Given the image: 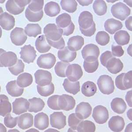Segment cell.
<instances>
[{"instance_id":"6da1fadb","label":"cell","mask_w":132,"mask_h":132,"mask_svg":"<svg viewBox=\"0 0 132 132\" xmlns=\"http://www.w3.org/2000/svg\"><path fill=\"white\" fill-rule=\"evenodd\" d=\"M97 85L100 91L104 94H111L114 91V81L111 77L108 75H102L100 77Z\"/></svg>"},{"instance_id":"7a4b0ae2","label":"cell","mask_w":132,"mask_h":132,"mask_svg":"<svg viewBox=\"0 0 132 132\" xmlns=\"http://www.w3.org/2000/svg\"><path fill=\"white\" fill-rule=\"evenodd\" d=\"M81 55L84 60L93 62L98 60L100 55L99 47L93 44H89L84 47L81 50Z\"/></svg>"},{"instance_id":"3957f363","label":"cell","mask_w":132,"mask_h":132,"mask_svg":"<svg viewBox=\"0 0 132 132\" xmlns=\"http://www.w3.org/2000/svg\"><path fill=\"white\" fill-rule=\"evenodd\" d=\"M111 12L113 16L123 21L130 15L131 10L126 4L119 2L112 6Z\"/></svg>"},{"instance_id":"277c9868","label":"cell","mask_w":132,"mask_h":132,"mask_svg":"<svg viewBox=\"0 0 132 132\" xmlns=\"http://www.w3.org/2000/svg\"><path fill=\"white\" fill-rule=\"evenodd\" d=\"M44 33L46 38L52 41H58L62 38L63 30L54 23L47 24L44 28Z\"/></svg>"},{"instance_id":"5b68a950","label":"cell","mask_w":132,"mask_h":132,"mask_svg":"<svg viewBox=\"0 0 132 132\" xmlns=\"http://www.w3.org/2000/svg\"><path fill=\"white\" fill-rule=\"evenodd\" d=\"M93 117L97 123L103 124L106 123L109 119L108 110L103 106L98 105L93 109Z\"/></svg>"},{"instance_id":"8992f818","label":"cell","mask_w":132,"mask_h":132,"mask_svg":"<svg viewBox=\"0 0 132 132\" xmlns=\"http://www.w3.org/2000/svg\"><path fill=\"white\" fill-rule=\"evenodd\" d=\"M16 55L12 52H6L1 49V67H10L17 61Z\"/></svg>"},{"instance_id":"52a82bcc","label":"cell","mask_w":132,"mask_h":132,"mask_svg":"<svg viewBox=\"0 0 132 132\" xmlns=\"http://www.w3.org/2000/svg\"><path fill=\"white\" fill-rule=\"evenodd\" d=\"M66 75L70 81H78L83 75L81 67L76 63L70 65L66 70Z\"/></svg>"},{"instance_id":"ba28073f","label":"cell","mask_w":132,"mask_h":132,"mask_svg":"<svg viewBox=\"0 0 132 132\" xmlns=\"http://www.w3.org/2000/svg\"><path fill=\"white\" fill-rule=\"evenodd\" d=\"M56 56L51 53L41 55L38 58L37 63L39 68L50 69L56 63Z\"/></svg>"},{"instance_id":"9c48e42d","label":"cell","mask_w":132,"mask_h":132,"mask_svg":"<svg viewBox=\"0 0 132 132\" xmlns=\"http://www.w3.org/2000/svg\"><path fill=\"white\" fill-rule=\"evenodd\" d=\"M10 38L12 43L16 46L23 45L27 39L23 29L20 27L14 29L11 33Z\"/></svg>"},{"instance_id":"30bf717a","label":"cell","mask_w":132,"mask_h":132,"mask_svg":"<svg viewBox=\"0 0 132 132\" xmlns=\"http://www.w3.org/2000/svg\"><path fill=\"white\" fill-rule=\"evenodd\" d=\"M35 82L38 85L44 86L51 84L52 81V76L48 71L38 70L35 73Z\"/></svg>"},{"instance_id":"8fae6325","label":"cell","mask_w":132,"mask_h":132,"mask_svg":"<svg viewBox=\"0 0 132 132\" xmlns=\"http://www.w3.org/2000/svg\"><path fill=\"white\" fill-rule=\"evenodd\" d=\"M20 54L21 59L25 63L28 64L33 63L37 56L36 50L30 45H26L22 47Z\"/></svg>"},{"instance_id":"7c38bea8","label":"cell","mask_w":132,"mask_h":132,"mask_svg":"<svg viewBox=\"0 0 132 132\" xmlns=\"http://www.w3.org/2000/svg\"><path fill=\"white\" fill-rule=\"evenodd\" d=\"M50 124L53 127L61 129L66 126V117L62 112H54L50 116Z\"/></svg>"},{"instance_id":"4fadbf2b","label":"cell","mask_w":132,"mask_h":132,"mask_svg":"<svg viewBox=\"0 0 132 132\" xmlns=\"http://www.w3.org/2000/svg\"><path fill=\"white\" fill-rule=\"evenodd\" d=\"M75 104L74 98L68 95L63 94L59 98L58 105L60 110L69 111L74 109Z\"/></svg>"},{"instance_id":"5bb4252c","label":"cell","mask_w":132,"mask_h":132,"mask_svg":"<svg viewBox=\"0 0 132 132\" xmlns=\"http://www.w3.org/2000/svg\"><path fill=\"white\" fill-rule=\"evenodd\" d=\"M30 106L28 101L24 98H19L15 99L12 103L13 113L17 115H20L27 112Z\"/></svg>"},{"instance_id":"9a60e30c","label":"cell","mask_w":132,"mask_h":132,"mask_svg":"<svg viewBox=\"0 0 132 132\" xmlns=\"http://www.w3.org/2000/svg\"><path fill=\"white\" fill-rule=\"evenodd\" d=\"M92 108L90 104L87 102H81L77 106L75 114L81 120L89 118L91 114Z\"/></svg>"},{"instance_id":"2e32d148","label":"cell","mask_w":132,"mask_h":132,"mask_svg":"<svg viewBox=\"0 0 132 132\" xmlns=\"http://www.w3.org/2000/svg\"><path fill=\"white\" fill-rule=\"evenodd\" d=\"M78 22L80 28L85 30L90 28L94 22L93 15L89 12L86 11L80 14Z\"/></svg>"},{"instance_id":"e0dca14e","label":"cell","mask_w":132,"mask_h":132,"mask_svg":"<svg viewBox=\"0 0 132 132\" xmlns=\"http://www.w3.org/2000/svg\"><path fill=\"white\" fill-rule=\"evenodd\" d=\"M0 25L5 30H10L15 25V19L12 15L7 12L1 14L0 17Z\"/></svg>"},{"instance_id":"ac0fdd59","label":"cell","mask_w":132,"mask_h":132,"mask_svg":"<svg viewBox=\"0 0 132 132\" xmlns=\"http://www.w3.org/2000/svg\"><path fill=\"white\" fill-rule=\"evenodd\" d=\"M105 67L110 73L117 74L122 71L123 64L120 59L113 57L108 61Z\"/></svg>"},{"instance_id":"d6986e66","label":"cell","mask_w":132,"mask_h":132,"mask_svg":"<svg viewBox=\"0 0 132 132\" xmlns=\"http://www.w3.org/2000/svg\"><path fill=\"white\" fill-rule=\"evenodd\" d=\"M125 125L123 118L119 116L111 117L108 122V126L113 132H121L124 129Z\"/></svg>"},{"instance_id":"ffe728a7","label":"cell","mask_w":132,"mask_h":132,"mask_svg":"<svg viewBox=\"0 0 132 132\" xmlns=\"http://www.w3.org/2000/svg\"><path fill=\"white\" fill-rule=\"evenodd\" d=\"M34 125L39 130H43L46 129L49 126L48 116L43 112L38 113L35 116Z\"/></svg>"},{"instance_id":"44dd1931","label":"cell","mask_w":132,"mask_h":132,"mask_svg":"<svg viewBox=\"0 0 132 132\" xmlns=\"http://www.w3.org/2000/svg\"><path fill=\"white\" fill-rule=\"evenodd\" d=\"M77 56V53L71 51L68 46L58 52V57L62 61L66 63H70L74 61Z\"/></svg>"},{"instance_id":"7402d4cb","label":"cell","mask_w":132,"mask_h":132,"mask_svg":"<svg viewBox=\"0 0 132 132\" xmlns=\"http://www.w3.org/2000/svg\"><path fill=\"white\" fill-rule=\"evenodd\" d=\"M123 25L120 21L113 18L107 20L104 23L105 30L111 35H114L116 32L121 29Z\"/></svg>"},{"instance_id":"603a6c76","label":"cell","mask_w":132,"mask_h":132,"mask_svg":"<svg viewBox=\"0 0 132 132\" xmlns=\"http://www.w3.org/2000/svg\"><path fill=\"white\" fill-rule=\"evenodd\" d=\"M68 47L71 51L75 52L81 49L84 44V39L81 36H74L69 38Z\"/></svg>"},{"instance_id":"cb8c5ba5","label":"cell","mask_w":132,"mask_h":132,"mask_svg":"<svg viewBox=\"0 0 132 132\" xmlns=\"http://www.w3.org/2000/svg\"><path fill=\"white\" fill-rule=\"evenodd\" d=\"M33 116L30 113H25L18 116V126L21 129H27L33 126Z\"/></svg>"},{"instance_id":"d4e9b609","label":"cell","mask_w":132,"mask_h":132,"mask_svg":"<svg viewBox=\"0 0 132 132\" xmlns=\"http://www.w3.org/2000/svg\"><path fill=\"white\" fill-rule=\"evenodd\" d=\"M6 89L8 94L15 97L20 96L24 91V89L18 86L15 80L9 82L6 85Z\"/></svg>"},{"instance_id":"484cf974","label":"cell","mask_w":132,"mask_h":132,"mask_svg":"<svg viewBox=\"0 0 132 132\" xmlns=\"http://www.w3.org/2000/svg\"><path fill=\"white\" fill-rule=\"evenodd\" d=\"M12 111V105L8 96L5 95H0V114L2 117H5L9 114Z\"/></svg>"},{"instance_id":"4316f807","label":"cell","mask_w":132,"mask_h":132,"mask_svg":"<svg viewBox=\"0 0 132 132\" xmlns=\"http://www.w3.org/2000/svg\"><path fill=\"white\" fill-rule=\"evenodd\" d=\"M35 47L38 52L43 53L50 51L51 46L47 41L45 35H42L38 37L35 42Z\"/></svg>"},{"instance_id":"83f0119b","label":"cell","mask_w":132,"mask_h":132,"mask_svg":"<svg viewBox=\"0 0 132 132\" xmlns=\"http://www.w3.org/2000/svg\"><path fill=\"white\" fill-rule=\"evenodd\" d=\"M111 106L114 112L119 114H122L126 111L127 106L123 99L121 98H115L111 103Z\"/></svg>"},{"instance_id":"f1b7e54d","label":"cell","mask_w":132,"mask_h":132,"mask_svg":"<svg viewBox=\"0 0 132 132\" xmlns=\"http://www.w3.org/2000/svg\"><path fill=\"white\" fill-rule=\"evenodd\" d=\"M30 106L28 111L31 112L37 113L42 111L45 107V103L40 98L34 97L29 99Z\"/></svg>"},{"instance_id":"f546056e","label":"cell","mask_w":132,"mask_h":132,"mask_svg":"<svg viewBox=\"0 0 132 132\" xmlns=\"http://www.w3.org/2000/svg\"><path fill=\"white\" fill-rule=\"evenodd\" d=\"M63 88L66 92L72 94H77L80 91L79 81H71L68 78L65 79L63 84Z\"/></svg>"},{"instance_id":"4dcf8cb0","label":"cell","mask_w":132,"mask_h":132,"mask_svg":"<svg viewBox=\"0 0 132 132\" xmlns=\"http://www.w3.org/2000/svg\"><path fill=\"white\" fill-rule=\"evenodd\" d=\"M81 93L86 97H91L94 96L97 91L96 84L92 81H86L81 86Z\"/></svg>"},{"instance_id":"1f68e13d","label":"cell","mask_w":132,"mask_h":132,"mask_svg":"<svg viewBox=\"0 0 132 132\" xmlns=\"http://www.w3.org/2000/svg\"><path fill=\"white\" fill-rule=\"evenodd\" d=\"M44 11L45 13L49 16H56L60 12V6L56 2H50L45 5Z\"/></svg>"},{"instance_id":"d6a6232c","label":"cell","mask_w":132,"mask_h":132,"mask_svg":"<svg viewBox=\"0 0 132 132\" xmlns=\"http://www.w3.org/2000/svg\"><path fill=\"white\" fill-rule=\"evenodd\" d=\"M114 39L119 45H126L130 41V35L126 30H120L114 35Z\"/></svg>"},{"instance_id":"836d02e7","label":"cell","mask_w":132,"mask_h":132,"mask_svg":"<svg viewBox=\"0 0 132 132\" xmlns=\"http://www.w3.org/2000/svg\"><path fill=\"white\" fill-rule=\"evenodd\" d=\"M33 77L28 73L20 74L17 78V83L18 86L21 88H26L31 85L33 82Z\"/></svg>"},{"instance_id":"e575fe53","label":"cell","mask_w":132,"mask_h":132,"mask_svg":"<svg viewBox=\"0 0 132 132\" xmlns=\"http://www.w3.org/2000/svg\"><path fill=\"white\" fill-rule=\"evenodd\" d=\"M56 21L57 27L62 29L68 27L72 22L71 15L66 13L59 15L56 18Z\"/></svg>"},{"instance_id":"d590c367","label":"cell","mask_w":132,"mask_h":132,"mask_svg":"<svg viewBox=\"0 0 132 132\" xmlns=\"http://www.w3.org/2000/svg\"><path fill=\"white\" fill-rule=\"evenodd\" d=\"M24 31L29 37L36 38L38 35L42 34V28L38 24L29 23L25 27Z\"/></svg>"},{"instance_id":"8d00e7d4","label":"cell","mask_w":132,"mask_h":132,"mask_svg":"<svg viewBox=\"0 0 132 132\" xmlns=\"http://www.w3.org/2000/svg\"><path fill=\"white\" fill-rule=\"evenodd\" d=\"M96 126L93 122L89 120L81 121L77 128L78 132H94L96 130Z\"/></svg>"},{"instance_id":"74e56055","label":"cell","mask_w":132,"mask_h":132,"mask_svg":"<svg viewBox=\"0 0 132 132\" xmlns=\"http://www.w3.org/2000/svg\"><path fill=\"white\" fill-rule=\"evenodd\" d=\"M93 6L94 12L98 15L102 16L107 12V4L103 0L95 1Z\"/></svg>"},{"instance_id":"f35d334b","label":"cell","mask_w":132,"mask_h":132,"mask_svg":"<svg viewBox=\"0 0 132 132\" xmlns=\"http://www.w3.org/2000/svg\"><path fill=\"white\" fill-rule=\"evenodd\" d=\"M6 10L10 13L17 15L21 13L24 11V8H21L18 6L14 0L8 1L5 5Z\"/></svg>"},{"instance_id":"ab89813d","label":"cell","mask_w":132,"mask_h":132,"mask_svg":"<svg viewBox=\"0 0 132 132\" xmlns=\"http://www.w3.org/2000/svg\"><path fill=\"white\" fill-rule=\"evenodd\" d=\"M25 16L28 20L32 22H37L40 21L43 16V11L42 10L38 12H32L27 7L25 11Z\"/></svg>"},{"instance_id":"60d3db41","label":"cell","mask_w":132,"mask_h":132,"mask_svg":"<svg viewBox=\"0 0 132 132\" xmlns=\"http://www.w3.org/2000/svg\"><path fill=\"white\" fill-rule=\"evenodd\" d=\"M60 5L62 9L69 13H73L77 10L78 4L75 0L64 1L60 2Z\"/></svg>"},{"instance_id":"b9f144b4","label":"cell","mask_w":132,"mask_h":132,"mask_svg":"<svg viewBox=\"0 0 132 132\" xmlns=\"http://www.w3.org/2000/svg\"><path fill=\"white\" fill-rule=\"evenodd\" d=\"M37 88L38 93L42 96L44 97H47L52 94L55 90L54 84L52 82L49 85L44 86L37 85Z\"/></svg>"},{"instance_id":"7bdbcfd3","label":"cell","mask_w":132,"mask_h":132,"mask_svg":"<svg viewBox=\"0 0 132 132\" xmlns=\"http://www.w3.org/2000/svg\"><path fill=\"white\" fill-rule=\"evenodd\" d=\"M70 65L69 63L58 62L55 67V71L56 75L62 78L66 77V70Z\"/></svg>"},{"instance_id":"ee69618b","label":"cell","mask_w":132,"mask_h":132,"mask_svg":"<svg viewBox=\"0 0 132 132\" xmlns=\"http://www.w3.org/2000/svg\"><path fill=\"white\" fill-rule=\"evenodd\" d=\"M110 37L106 32L101 31L98 32L96 36V41L100 45L105 46L109 42Z\"/></svg>"},{"instance_id":"f6af8a7d","label":"cell","mask_w":132,"mask_h":132,"mask_svg":"<svg viewBox=\"0 0 132 132\" xmlns=\"http://www.w3.org/2000/svg\"><path fill=\"white\" fill-rule=\"evenodd\" d=\"M25 65L21 60H18L14 66L9 67L10 72L14 75L17 76L24 71Z\"/></svg>"},{"instance_id":"bcb514c9","label":"cell","mask_w":132,"mask_h":132,"mask_svg":"<svg viewBox=\"0 0 132 132\" xmlns=\"http://www.w3.org/2000/svg\"><path fill=\"white\" fill-rule=\"evenodd\" d=\"M81 119H79L75 113H72L68 117V125L73 132L77 130V128L81 122Z\"/></svg>"},{"instance_id":"7dc6e473","label":"cell","mask_w":132,"mask_h":132,"mask_svg":"<svg viewBox=\"0 0 132 132\" xmlns=\"http://www.w3.org/2000/svg\"><path fill=\"white\" fill-rule=\"evenodd\" d=\"M99 66V62L97 60L93 62H88L84 60L83 67L84 70L88 73H93L97 70Z\"/></svg>"},{"instance_id":"c3c4849f","label":"cell","mask_w":132,"mask_h":132,"mask_svg":"<svg viewBox=\"0 0 132 132\" xmlns=\"http://www.w3.org/2000/svg\"><path fill=\"white\" fill-rule=\"evenodd\" d=\"M44 1H31L28 8L32 12H38L42 10L44 6Z\"/></svg>"},{"instance_id":"681fc988","label":"cell","mask_w":132,"mask_h":132,"mask_svg":"<svg viewBox=\"0 0 132 132\" xmlns=\"http://www.w3.org/2000/svg\"><path fill=\"white\" fill-rule=\"evenodd\" d=\"M60 96L55 95L48 98L47 104L48 107L54 110H60L58 105V99Z\"/></svg>"},{"instance_id":"f907efd6","label":"cell","mask_w":132,"mask_h":132,"mask_svg":"<svg viewBox=\"0 0 132 132\" xmlns=\"http://www.w3.org/2000/svg\"><path fill=\"white\" fill-rule=\"evenodd\" d=\"M18 117L13 118L10 114H7L4 119V124L7 127L13 128L16 126Z\"/></svg>"},{"instance_id":"816d5d0a","label":"cell","mask_w":132,"mask_h":132,"mask_svg":"<svg viewBox=\"0 0 132 132\" xmlns=\"http://www.w3.org/2000/svg\"><path fill=\"white\" fill-rule=\"evenodd\" d=\"M48 43L51 46L55 48L58 50H62L64 48L65 43L63 38L62 37L58 41H53L46 38Z\"/></svg>"},{"instance_id":"f5cc1de1","label":"cell","mask_w":132,"mask_h":132,"mask_svg":"<svg viewBox=\"0 0 132 132\" xmlns=\"http://www.w3.org/2000/svg\"><path fill=\"white\" fill-rule=\"evenodd\" d=\"M123 84L126 89H131L132 87V71H130L125 74L123 78Z\"/></svg>"},{"instance_id":"db71d44e","label":"cell","mask_w":132,"mask_h":132,"mask_svg":"<svg viewBox=\"0 0 132 132\" xmlns=\"http://www.w3.org/2000/svg\"><path fill=\"white\" fill-rule=\"evenodd\" d=\"M111 50L113 56L116 57H121L124 53V51L122 47L120 45H112L111 46Z\"/></svg>"},{"instance_id":"11a10c76","label":"cell","mask_w":132,"mask_h":132,"mask_svg":"<svg viewBox=\"0 0 132 132\" xmlns=\"http://www.w3.org/2000/svg\"><path fill=\"white\" fill-rule=\"evenodd\" d=\"M113 57H114V56H113L112 53L110 51H106L103 53L100 57V60L102 65L105 67L108 61Z\"/></svg>"},{"instance_id":"9f6ffc18","label":"cell","mask_w":132,"mask_h":132,"mask_svg":"<svg viewBox=\"0 0 132 132\" xmlns=\"http://www.w3.org/2000/svg\"><path fill=\"white\" fill-rule=\"evenodd\" d=\"M80 31L81 33L84 35V36L86 37H91L94 35L95 32L96 31V24L95 22L93 23V24L92 25L91 27L87 29H82L80 28Z\"/></svg>"},{"instance_id":"6f0895ef","label":"cell","mask_w":132,"mask_h":132,"mask_svg":"<svg viewBox=\"0 0 132 132\" xmlns=\"http://www.w3.org/2000/svg\"><path fill=\"white\" fill-rule=\"evenodd\" d=\"M125 73H123L118 75L116 78V85L118 89L120 90H126L123 84V78L124 76Z\"/></svg>"},{"instance_id":"680465c9","label":"cell","mask_w":132,"mask_h":132,"mask_svg":"<svg viewBox=\"0 0 132 132\" xmlns=\"http://www.w3.org/2000/svg\"><path fill=\"white\" fill-rule=\"evenodd\" d=\"M75 29V26L73 22L71 23V24L65 28L62 29L63 30V35L64 36H69L72 34L74 32V30Z\"/></svg>"},{"instance_id":"91938a15","label":"cell","mask_w":132,"mask_h":132,"mask_svg":"<svg viewBox=\"0 0 132 132\" xmlns=\"http://www.w3.org/2000/svg\"><path fill=\"white\" fill-rule=\"evenodd\" d=\"M132 90H130L127 92L126 94V102L129 105V107L132 108Z\"/></svg>"},{"instance_id":"94428289","label":"cell","mask_w":132,"mask_h":132,"mask_svg":"<svg viewBox=\"0 0 132 132\" xmlns=\"http://www.w3.org/2000/svg\"><path fill=\"white\" fill-rule=\"evenodd\" d=\"M15 2L18 6H20L21 8H25L27 5L30 4L31 1H15Z\"/></svg>"},{"instance_id":"6125c7cd","label":"cell","mask_w":132,"mask_h":132,"mask_svg":"<svg viewBox=\"0 0 132 132\" xmlns=\"http://www.w3.org/2000/svg\"><path fill=\"white\" fill-rule=\"evenodd\" d=\"M132 16H131L128 18L125 22V24H126V28L128 30H129L130 31H132Z\"/></svg>"},{"instance_id":"be15d7a7","label":"cell","mask_w":132,"mask_h":132,"mask_svg":"<svg viewBox=\"0 0 132 132\" xmlns=\"http://www.w3.org/2000/svg\"><path fill=\"white\" fill-rule=\"evenodd\" d=\"M77 2L79 3L80 5H81V6H88L89 5L93 3V0H84V1H79L78 0L77 1Z\"/></svg>"},{"instance_id":"e7e4bbea","label":"cell","mask_w":132,"mask_h":132,"mask_svg":"<svg viewBox=\"0 0 132 132\" xmlns=\"http://www.w3.org/2000/svg\"><path fill=\"white\" fill-rule=\"evenodd\" d=\"M132 123H129V124L128 125L125 131V132H132Z\"/></svg>"},{"instance_id":"03108f58","label":"cell","mask_w":132,"mask_h":132,"mask_svg":"<svg viewBox=\"0 0 132 132\" xmlns=\"http://www.w3.org/2000/svg\"><path fill=\"white\" fill-rule=\"evenodd\" d=\"M127 114L128 117L129 118V119L131 121H132V109L129 110V111H128Z\"/></svg>"},{"instance_id":"003e7915","label":"cell","mask_w":132,"mask_h":132,"mask_svg":"<svg viewBox=\"0 0 132 132\" xmlns=\"http://www.w3.org/2000/svg\"><path fill=\"white\" fill-rule=\"evenodd\" d=\"M132 44H131L128 47L127 50L128 53L131 56H132Z\"/></svg>"}]
</instances>
